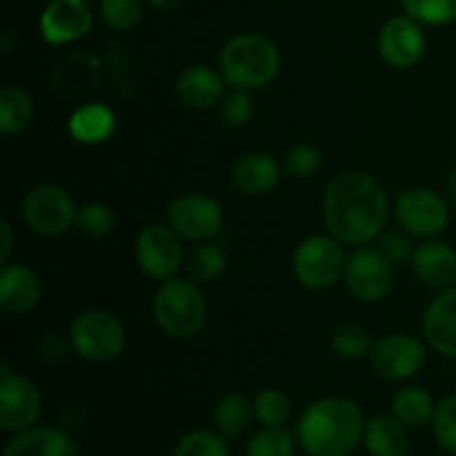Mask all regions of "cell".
<instances>
[{"mask_svg": "<svg viewBox=\"0 0 456 456\" xmlns=\"http://www.w3.org/2000/svg\"><path fill=\"white\" fill-rule=\"evenodd\" d=\"M43 297L40 276L22 263H7L0 272V307L9 314L34 310Z\"/></svg>", "mask_w": 456, "mask_h": 456, "instance_id": "18", "label": "cell"}, {"mask_svg": "<svg viewBox=\"0 0 456 456\" xmlns=\"http://www.w3.org/2000/svg\"><path fill=\"white\" fill-rule=\"evenodd\" d=\"M218 111H221V120L225 123V127H245L254 116V101L252 96H249L248 89L234 87L230 94L223 96Z\"/></svg>", "mask_w": 456, "mask_h": 456, "instance_id": "36", "label": "cell"}, {"mask_svg": "<svg viewBox=\"0 0 456 456\" xmlns=\"http://www.w3.org/2000/svg\"><path fill=\"white\" fill-rule=\"evenodd\" d=\"M292 405L285 392L276 387H265L254 396V417L261 428H281L288 423Z\"/></svg>", "mask_w": 456, "mask_h": 456, "instance_id": "29", "label": "cell"}, {"mask_svg": "<svg viewBox=\"0 0 456 456\" xmlns=\"http://www.w3.org/2000/svg\"><path fill=\"white\" fill-rule=\"evenodd\" d=\"M297 435L281 428H261L254 432L245 448V456H297Z\"/></svg>", "mask_w": 456, "mask_h": 456, "instance_id": "28", "label": "cell"}, {"mask_svg": "<svg viewBox=\"0 0 456 456\" xmlns=\"http://www.w3.org/2000/svg\"><path fill=\"white\" fill-rule=\"evenodd\" d=\"M154 319L172 338H191L203 330L208 303L194 281L169 279L154 297Z\"/></svg>", "mask_w": 456, "mask_h": 456, "instance_id": "4", "label": "cell"}, {"mask_svg": "<svg viewBox=\"0 0 456 456\" xmlns=\"http://www.w3.org/2000/svg\"><path fill=\"white\" fill-rule=\"evenodd\" d=\"M76 227L89 239H102L110 236L116 227V214L105 203H87L78 209Z\"/></svg>", "mask_w": 456, "mask_h": 456, "instance_id": "34", "label": "cell"}, {"mask_svg": "<svg viewBox=\"0 0 456 456\" xmlns=\"http://www.w3.org/2000/svg\"><path fill=\"white\" fill-rule=\"evenodd\" d=\"M3 456H80V450L67 432L34 426L16 432L4 445Z\"/></svg>", "mask_w": 456, "mask_h": 456, "instance_id": "20", "label": "cell"}, {"mask_svg": "<svg viewBox=\"0 0 456 456\" xmlns=\"http://www.w3.org/2000/svg\"><path fill=\"white\" fill-rule=\"evenodd\" d=\"M448 196H450V203H452V208L456 209V167L448 176Z\"/></svg>", "mask_w": 456, "mask_h": 456, "instance_id": "42", "label": "cell"}, {"mask_svg": "<svg viewBox=\"0 0 456 456\" xmlns=\"http://www.w3.org/2000/svg\"><path fill=\"white\" fill-rule=\"evenodd\" d=\"M454 142H456V138H454Z\"/></svg>", "mask_w": 456, "mask_h": 456, "instance_id": "43", "label": "cell"}, {"mask_svg": "<svg viewBox=\"0 0 456 456\" xmlns=\"http://www.w3.org/2000/svg\"><path fill=\"white\" fill-rule=\"evenodd\" d=\"M169 227L185 240L214 239L223 227V209L212 196L190 191L172 200L167 209Z\"/></svg>", "mask_w": 456, "mask_h": 456, "instance_id": "11", "label": "cell"}, {"mask_svg": "<svg viewBox=\"0 0 456 456\" xmlns=\"http://www.w3.org/2000/svg\"><path fill=\"white\" fill-rule=\"evenodd\" d=\"M410 263L417 279L428 288L448 289L456 285V249L444 240L428 239L414 249Z\"/></svg>", "mask_w": 456, "mask_h": 456, "instance_id": "19", "label": "cell"}, {"mask_svg": "<svg viewBox=\"0 0 456 456\" xmlns=\"http://www.w3.org/2000/svg\"><path fill=\"white\" fill-rule=\"evenodd\" d=\"M230 439L214 430H191L174 448L172 456H232Z\"/></svg>", "mask_w": 456, "mask_h": 456, "instance_id": "30", "label": "cell"}, {"mask_svg": "<svg viewBox=\"0 0 456 456\" xmlns=\"http://www.w3.org/2000/svg\"><path fill=\"white\" fill-rule=\"evenodd\" d=\"M232 181L243 194L263 196L279 185L281 165L267 151H248L234 163Z\"/></svg>", "mask_w": 456, "mask_h": 456, "instance_id": "21", "label": "cell"}, {"mask_svg": "<svg viewBox=\"0 0 456 456\" xmlns=\"http://www.w3.org/2000/svg\"><path fill=\"white\" fill-rule=\"evenodd\" d=\"M69 347H71L69 337L65 338L61 337V334H45L38 343V356L47 365H56L65 359Z\"/></svg>", "mask_w": 456, "mask_h": 456, "instance_id": "39", "label": "cell"}, {"mask_svg": "<svg viewBox=\"0 0 456 456\" xmlns=\"http://www.w3.org/2000/svg\"><path fill=\"white\" fill-rule=\"evenodd\" d=\"M432 435H435L436 445L445 454L456 456V395L445 396L444 401L436 403Z\"/></svg>", "mask_w": 456, "mask_h": 456, "instance_id": "35", "label": "cell"}, {"mask_svg": "<svg viewBox=\"0 0 456 456\" xmlns=\"http://www.w3.org/2000/svg\"><path fill=\"white\" fill-rule=\"evenodd\" d=\"M426 34L414 18L395 16L379 31V53L395 69H410L426 56Z\"/></svg>", "mask_w": 456, "mask_h": 456, "instance_id": "14", "label": "cell"}, {"mask_svg": "<svg viewBox=\"0 0 456 456\" xmlns=\"http://www.w3.org/2000/svg\"><path fill=\"white\" fill-rule=\"evenodd\" d=\"M76 209L74 199L67 194L62 187L43 183V185L31 187L22 199V218L27 225L40 236L56 239L76 225Z\"/></svg>", "mask_w": 456, "mask_h": 456, "instance_id": "7", "label": "cell"}, {"mask_svg": "<svg viewBox=\"0 0 456 456\" xmlns=\"http://www.w3.org/2000/svg\"><path fill=\"white\" fill-rule=\"evenodd\" d=\"M436 403L432 395L423 387H401L392 399V414L408 428H423L432 423Z\"/></svg>", "mask_w": 456, "mask_h": 456, "instance_id": "25", "label": "cell"}, {"mask_svg": "<svg viewBox=\"0 0 456 456\" xmlns=\"http://www.w3.org/2000/svg\"><path fill=\"white\" fill-rule=\"evenodd\" d=\"M254 421H256V417H254V401H249L240 392H227L214 405V426H216V432H221L225 439L243 436Z\"/></svg>", "mask_w": 456, "mask_h": 456, "instance_id": "24", "label": "cell"}, {"mask_svg": "<svg viewBox=\"0 0 456 456\" xmlns=\"http://www.w3.org/2000/svg\"><path fill=\"white\" fill-rule=\"evenodd\" d=\"M346 283L359 301L377 303L387 297L395 285V270L379 248H356L347 256Z\"/></svg>", "mask_w": 456, "mask_h": 456, "instance_id": "10", "label": "cell"}, {"mask_svg": "<svg viewBox=\"0 0 456 456\" xmlns=\"http://www.w3.org/2000/svg\"><path fill=\"white\" fill-rule=\"evenodd\" d=\"M403 9L421 25L444 27L456 22V0H403Z\"/></svg>", "mask_w": 456, "mask_h": 456, "instance_id": "32", "label": "cell"}, {"mask_svg": "<svg viewBox=\"0 0 456 456\" xmlns=\"http://www.w3.org/2000/svg\"><path fill=\"white\" fill-rule=\"evenodd\" d=\"M183 0H150V4L159 12H174L176 7H181Z\"/></svg>", "mask_w": 456, "mask_h": 456, "instance_id": "41", "label": "cell"}, {"mask_svg": "<svg viewBox=\"0 0 456 456\" xmlns=\"http://www.w3.org/2000/svg\"><path fill=\"white\" fill-rule=\"evenodd\" d=\"M347 256L341 240L330 236H310L294 249V276L310 289H328L346 274Z\"/></svg>", "mask_w": 456, "mask_h": 456, "instance_id": "6", "label": "cell"}, {"mask_svg": "<svg viewBox=\"0 0 456 456\" xmlns=\"http://www.w3.org/2000/svg\"><path fill=\"white\" fill-rule=\"evenodd\" d=\"M379 249L386 254V258L392 265H403V263L412 261L414 254L412 240H410V236L401 234V232H390V234L383 236Z\"/></svg>", "mask_w": 456, "mask_h": 456, "instance_id": "38", "label": "cell"}, {"mask_svg": "<svg viewBox=\"0 0 456 456\" xmlns=\"http://www.w3.org/2000/svg\"><path fill=\"white\" fill-rule=\"evenodd\" d=\"M43 414V395L27 377L12 372L7 363L0 365V428L16 432L34 428Z\"/></svg>", "mask_w": 456, "mask_h": 456, "instance_id": "8", "label": "cell"}, {"mask_svg": "<svg viewBox=\"0 0 456 456\" xmlns=\"http://www.w3.org/2000/svg\"><path fill=\"white\" fill-rule=\"evenodd\" d=\"M71 350L92 363H110L125 350V328L114 314L101 310L83 312L69 328Z\"/></svg>", "mask_w": 456, "mask_h": 456, "instance_id": "5", "label": "cell"}, {"mask_svg": "<svg viewBox=\"0 0 456 456\" xmlns=\"http://www.w3.org/2000/svg\"><path fill=\"white\" fill-rule=\"evenodd\" d=\"M102 22L114 31H129L142 16V0H98Z\"/></svg>", "mask_w": 456, "mask_h": 456, "instance_id": "33", "label": "cell"}, {"mask_svg": "<svg viewBox=\"0 0 456 456\" xmlns=\"http://www.w3.org/2000/svg\"><path fill=\"white\" fill-rule=\"evenodd\" d=\"M136 263L151 281H169L183 265L181 236L172 227L147 225L136 236Z\"/></svg>", "mask_w": 456, "mask_h": 456, "instance_id": "12", "label": "cell"}, {"mask_svg": "<svg viewBox=\"0 0 456 456\" xmlns=\"http://www.w3.org/2000/svg\"><path fill=\"white\" fill-rule=\"evenodd\" d=\"M395 214L399 225L419 239H435L450 223V208L439 191L414 187L396 199Z\"/></svg>", "mask_w": 456, "mask_h": 456, "instance_id": "9", "label": "cell"}, {"mask_svg": "<svg viewBox=\"0 0 456 456\" xmlns=\"http://www.w3.org/2000/svg\"><path fill=\"white\" fill-rule=\"evenodd\" d=\"M116 132V116L110 107L98 105H85L76 110L69 118V134L83 145H101V142L110 141L111 134Z\"/></svg>", "mask_w": 456, "mask_h": 456, "instance_id": "23", "label": "cell"}, {"mask_svg": "<svg viewBox=\"0 0 456 456\" xmlns=\"http://www.w3.org/2000/svg\"><path fill=\"white\" fill-rule=\"evenodd\" d=\"M332 350L334 354L341 359H363L372 352V338H370L368 330L363 325L356 323H343L334 330L332 334Z\"/></svg>", "mask_w": 456, "mask_h": 456, "instance_id": "31", "label": "cell"}, {"mask_svg": "<svg viewBox=\"0 0 456 456\" xmlns=\"http://www.w3.org/2000/svg\"><path fill=\"white\" fill-rule=\"evenodd\" d=\"M225 249L216 243H209V240L194 248V252L187 258V274L194 283H212L214 279H218L225 272Z\"/></svg>", "mask_w": 456, "mask_h": 456, "instance_id": "27", "label": "cell"}, {"mask_svg": "<svg viewBox=\"0 0 456 456\" xmlns=\"http://www.w3.org/2000/svg\"><path fill=\"white\" fill-rule=\"evenodd\" d=\"M365 426L368 419L356 401L323 396L298 417V448L307 456H350L363 444Z\"/></svg>", "mask_w": 456, "mask_h": 456, "instance_id": "2", "label": "cell"}, {"mask_svg": "<svg viewBox=\"0 0 456 456\" xmlns=\"http://www.w3.org/2000/svg\"><path fill=\"white\" fill-rule=\"evenodd\" d=\"M279 47L267 36L239 34L232 36L221 52V74L236 89H261L279 76Z\"/></svg>", "mask_w": 456, "mask_h": 456, "instance_id": "3", "label": "cell"}, {"mask_svg": "<svg viewBox=\"0 0 456 456\" xmlns=\"http://www.w3.org/2000/svg\"><path fill=\"white\" fill-rule=\"evenodd\" d=\"M390 216V200L381 183L359 169L337 174L325 187L323 218L328 232L346 245H368Z\"/></svg>", "mask_w": 456, "mask_h": 456, "instance_id": "1", "label": "cell"}, {"mask_svg": "<svg viewBox=\"0 0 456 456\" xmlns=\"http://www.w3.org/2000/svg\"><path fill=\"white\" fill-rule=\"evenodd\" d=\"M31 118H34V102L25 89L13 87V85L0 89V132L4 136H16L25 132Z\"/></svg>", "mask_w": 456, "mask_h": 456, "instance_id": "26", "label": "cell"}, {"mask_svg": "<svg viewBox=\"0 0 456 456\" xmlns=\"http://www.w3.org/2000/svg\"><path fill=\"white\" fill-rule=\"evenodd\" d=\"M225 83L223 74L214 71L208 65H191L178 76L176 96L187 110L205 111L221 105L225 96Z\"/></svg>", "mask_w": 456, "mask_h": 456, "instance_id": "17", "label": "cell"}, {"mask_svg": "<svg viewBox=\"0 0 456 456\" xmlns=\"http://www.w3.org/2000/svg\"><path fill=\"white\" fill-rule=\"evenodd\" d=\"M94 13L87 0H52L40 13V34L47 45H67L92 31Z\"/></svg>", "mask_w": 456, "mask_h": 456, "instance_id": "15", "label": "cell"}, {"mask_svg": "<svg viewBox=\"0 0 456 456\" xmlns=\"http://www.w3.org/2000/svg\"><path fill=\"white\" fill-rule=\"evenodd\" d=\"M423 337L435 352L456 361V285L444 289L423 312Z\"/></svg>", "mask_w": 456, "mask_h": 456, "instance_id": "16", "label": "cell"}, {"mask_svg": "<svg viewBox=\"0 0 456 456\" xmlns=\"http://www.w3.org/2000/svg\"><path fill=\"white\" fill-rule=\"evenodd\" d=\"M370 361L379 377L386 381H408L423 370L428 350L419 338L408 334H390L374 343Z\"/></svg>", "mask_w": 456, "mask_h": 456, "instance_id": "13", "label": "cell"}, {"mask_svg": "<svg viewBox=\"0 0 456 456\" xmlns=\"http://www.w3.org/2000/svg\"><path fill=\"white\" fill-rule=\"evenodd\" d=\"M12 252H13V230L12 225H9L7 218H3V221H0V263H3V265H7Z\"/></svg>", "mask_w": 456, "mask_h": 456, "instance_id": "40", "label": "cell"}, {"mask_svg": "<svg viewBox=\"0 0 456 456\" xmlns=\"http://www.w3.org/2000/svg\"><path fill=\"white\" fill-rule=\"evenodd\" d=\"M410 428L403 426L395 414H381L370 419L365 426L363 445L370 456H408Z\"/></svg>", "mask_w": 456, "mask_h": 456, "instance_id": "22", "label": "cell"}, {"mask_svg": "<svg viewBox=\"0 0 456 456\" xmlns=\"http://www.w3.org/2000/svg\"><path fill=\"white\" fill-rule=\"evenodd\" d=\"M323 165V154L312 142H298L285 154V169L294 178H310Z\"/></svg>", "mask_w": 456, "mask_h": 456, "instance_id": "37", "label": "cell"}]
</instances>
